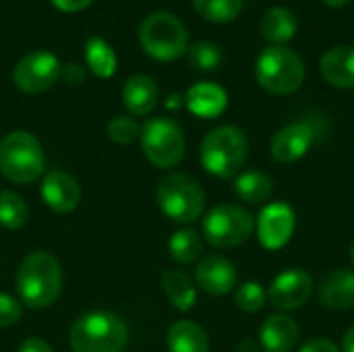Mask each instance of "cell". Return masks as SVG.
I'll use <instances>...</instances> for the list:
<instances>
[{
    "mask_svg": "<svg viewBox=\"0 0 354 352\" xmlns=\"http://www.w3.org/2000/svg\"><path fill=\"white\" fill-rule=\"evenodd\" d=\"M60 290L62 270L50 253L37 251L23 259L17 272V293L27 307L44 309L58 299Z\"/></svg>",
    "mask_w": 354,
    "mask_h": 352,
    "instance_id": "obj_1",
    "label": "cell"
},
{
    "mask_svg": "<svg viewBox=\"0 0 354 352\" xmlns=\"http://www.w3.org/2000/svg\"><path fill=\"white\" fill-rule=\"evenodd\" d=\"M129 340L124 322L110 311L81 315L71 330L73 352H122Z\"/></svg>",
    "mask_w": 354,
    "mask_h": 352,
    "instance_id": "obj_2",
    "label": "cell"
},
{
    "mask_svg": "<svg viewBox=\"0 0 354 352\" xmlns=\"http://www.w3.org/2000/svg\"><path fill=\"white\" fill-rule=\"evenodd\" d=\"M249 156V143L239 127L224 124L209 131L201 143L203 168L220 178H230L241 172Z\"/></svg>",
    "mask_w": 354,
    "mask_h": 352,
    "instance_id": "obj_3",
    "label": "cell"
},
{
    "mask_svg": "<svg viewBox=\"0 0 354 352\" xmlns=\"http://www.w3.org/2000/svg\"><path fill=\"white\" fill-rule=\"evenodd\" d=\"M44 168V149L31 133L12 131L0 141V172L10 183H33L41 176Z\"/></svg>",
    "mask_w": 354,
    "mask_h": 352,
    "instance_id": "obj_4",
    "label": "cell"
},
{
    "mask_svg": "<svg viewBox=\"0 0 354 352\" xmlns=\"http://www.w3.org/2000/svg\"><path fill=\"white\" fill-rule=\"evenodd\" d=\"M255 77L266 91L274 95H288L303 85L305 64L290 48L270 46L255 62Z\"/></svg>",
    "mask_w": 354,
    "mask_h": 352,
    "instance_id": "obj_5",
    "label": "cell"
},
{
    "mask_svg": "<svg viewBox=\"0 0 354 352\" xmlns=\"http://www.w3.org/2000/svg\"><path fill=\"white\" fill-rule=\"evenodd\" d=\"M139 41L145 54L160 62L180 58L189 48V33L183 21L170 12H153L139 27Z\"/></svg>",
    "mask_w": 354,
    "mask_h": 352,
    "instance_id": "obj_6",
    "label": "cell"
},
{
    "mask_svg": "<svg viewBox=\"0 0 354 352\" xmlns=\"http://www.w3.org/2000/svg\"><path fill=\"white\" fill-rule=\"evenodd\" d=\"M158 203L172 222L189 224L201 216L205 197L197 180H193L187 174L174 172L160 180Z\"/></svg>",
    "mask_w": 354,
    "mask_h": 352,
    "instance_id": "obj_7",
    "label": "cell"
},
{
    "mask_svg": "<svg viewBox=\"0 0 354 352\" xmlns=\"http://www.w3.org/2000/svg\"><path fill=\"white\" fill-rule=\"evenodd\" d=\"M145 158L158 168H172L185 156V133L172 118H151L141 127Z\"/></svg>",
    "mask_w": 354,
    "mask_h": 352,
    "instance_id": "obj_8",
    "label": "cell"
},
{
    "mask_svg": "<svg viewBox=\"0 0 354 352\" xmlns=\"http://www.w3.org/2000/svg\"><path fill=\"white\" fill-rule=\"evenodd\" d=\"M255 228L253 216L241 205L222 203L209 210L203 220V234L207 243L220 249H230L243 245Z\"/></svg>",
    "mask_w": 354,
    "mask_h": 352,
    "instance_id": "obj_9",
    "label": "cell"
},
{
    "mask_svg": "<svg viewBox=\"0 0 354 352\" xmlns=\"http://www.w3.org/2000/svg\"><path fill=\"white\" fill-rule=\"evenodd\" d=\"M60 71L62 66L54 54L37 50L17 62L12 71V81L25 93H44L60 79Z\"/></svg>",
    "mask_w": 354,
    "mask_h": 352,
    "instance_id": "obj_10",
    "label": "cell"
},
{
    "mask_svg": "<svg viewBox=\"0 0 354 352\" xmlns=\"http://www.w3.org/2000/svg\"><path fill=\"white\" fill-rule=\"evenodd\" d=\"M313 295V280L303 270H288L280 274L270 286V303L282 311H292L303 307Z\"/></svg>",
    "mask_w": 354,
    "mask_h": 352,
    "instance_id": "obj_11",
    "label": "cell"
},
{
    "mask_svg": "<svg viewBox=\"0 0 354 352\" xmlns=\"http://www.w3.org/2000/svg\"><path fill=\"white\" fill-rule=\"evenodd\" d=\"M295 230V212L284 203L268 205L257 220V234L266 249H280L284 247Z\"/></svg>",
    "mask_w": 354,
    "mask_h": 352,
    "instance_id": "obj_12",
    "label": "cell"
},
{
    "mask_svg": "<svg viewBox=\"0 0 354 352\" xmlns=\"http://www.w3.org/2000/svg\"><path fill=\"white\" fill-rule=\"evenodd\" d=\"M313 141H315V131L309 122H292L274 135L270 151L274 160L282 164H290L301 160L311 149Z\"/></svg>",
    "mask_w": 354,
    "mask_h": 352,
    "instance_id": "obj_13",
    "label": "cell"
},
{
    "mask_svg": "<svg viewBox=\"0 0 354 352\" xmlns=\"http://www.w3.org/2000/svg\"><path fill=\"white\" fill-rule=\"evenodd\" d=\"M41 197L44 203L58 212V214H66L73 212L79 201H81V187L77 183V178H73L66 172H50L44 183H41Z\"/></svg>",
    "mask_w": 354,
    "mask_h": 352,
    "instance_id": "obj_14",
    "label": "cell"
},
{
    "mask_svg": "<svg viewBox=\"0 0 354 352\" xmlns=\"http://www.w3.org/2000/svg\"><path fill=\"white\" fill-rule=\"evenodd\" d=\"M197 284L209 295H226L236 284V268L224 255H207L195 270Z\"/></svg>",
    "mask_w": 354,
    "mask_h": 352,
    "instance_id": "obj_15",
    "label": "cell"
},
{
    "mask_svg": "<svg viewBox=\"0 0 354 352\" xmlns=\"http://www.w3.org/2000/svg\"><path fill=\"white\" fill-rule=\"evenodd\" d=\"M319 71L324 79L342 89H354V48L338 46L324 54L319 62Z\"/></svg>",
    "mask_w": 354,
    "mask_h": 352,
    "instance_id": "obj_16",
    "label": "cell"
},
{
    "mask_svg": "<svg viewBox=\"0 0 354 352\" xmlns=\"http://www.w3.org/2000/svg\"><path fill=\"white\" fill-rule=\"evenodd\" d=\"M228 104V95L226 91L209 81L203 83H195L189 91H187V108L199 116V118H216L226 110Z\"/></svg>",
    "mask_w": 354,
    "mask_h": 352,
    "instance_id": "obj_17",
    "label": "cell"
},
{
    "mask_svg": "<svg viewBox=\"0 0 354 352\" xmlns=\"http://www.w3.org/2000/svg\"><path fill=\"white\" fill-rule=\"evenodd\" d=\"M124 108L135 116L149 114L158 104V85L147 75H133L122 85Z\"/></svg>",
    "mask_w": 354,
    "mask_h": 352,
    "instance_id": "obj_18",
    "label": "cell"
},
{
    "mask_svg": "<svg viewBox=\"0 0 354 352\" xmlns=\"http://www.w3.org/2000/svg\"><path fill=\"white\" fill-rule=\"evenodd\" d=\"M299 342V326L288 315H272L261 326V344L266 352H290Z\"/></svg>",
    "mask_w": 354,
    "mask_h": 352,
    "instance_id": "obj_19",
    "label": "cell"
},
{
    "mask_svg": "<svg viewBox=\"0 0 354 352\" xmlns=\"http://www.w3.org/2000/svg\"><path fill=\"white\" fill-rule=\"evenodd\" d=\"M319 301L330 309H353L354 272L338 270V272L330 274L319 288Z\"/></svg>",
    "mask_w": 354,
    "mask_h": 352,
    "instance_id": "obj_20",
    "label": "cell"
},
{
    "mask_svg": "<svg viewBox=\"0 0 354 352\" xmlns=\"http://www.w3.org/2000/svg\"><path fill=\"white\" fill-rule=\"evenodd\" d=\"M166 344L170 352H209V338L195 322H176L168 330Z\"/></svg>",
    "mask_w": 354,
    "mask_h": 352,
    "instance_id": "obj_21",
    "label": "cell"
},
{
    "mask_svg": "<svg viewBox=\"0 0 354 352\" xmlns=\"http://www.w3.org/2000/svg\"><path fill=\"white\" fill-rule=\"evenodd\" d=\"M299 21L286 6H272L261 19V33L274 46H282L297 35Z\"/></svg>",
    "mask_w": 354,
    "mask_h": 352,
    "instance_id": "obj_22",
    "label": "cell"
},
{
    "mask_svg": "<svg viewBox=\"0 0 354 352\" xmlns=\"http://www.w3.org/2000/svg\"><path fill=\"white\" fill-rule=\"evenodd\" d=\"M162 288L168 297V301L180 309V311H189L195 305V286L191 282V278L185 272L178 270H168L162 274Z\"/></svg>",
    "mask_w": 354,
    "mask_h": 352,
    "instance_id": "obj_23",
    "label": "cell"
},
{
    "mask_svg": "<svg viewBox=\"0 0 354 352\" xmlns=\"http://www.w3.org/2000/svg\"><path fill=\"white\" fill-rule=\"evenodd\" d=\"M85 62L100 79H110L116 73V52L102 37H91L85 44Z\"/></svg>",
    "mask_w": 354,
    "mask_h": 352,
    "instance_id": "obj_24",
    "label": "cell"
},
{
    "mask_svg": "<svg viewBox=\"0 0 354 352\" xmlns=\"http://www.w3.org/2000/svg\"><path fill=\"white\" fill-rule=\"evenodd\" d=\"M234 193L243 199V201H247V203H251V205H259V203H266L270 197H272V193H274V183H272V178L268 176V174H263V172H245V174H241L239 178H236V183H234Z\"/></svg>",
    "mask_w": 354,
    "mask_h": 352,
    "instance_id": "obj_25",
    "label": "cell"
},
{
    "mask_svg": "<svg viewBox=\"0 0 354 352\" xmlns=\"http://www.w3.org/2000/svg\"><path fill=\"white\" fill-rule=\"evenodd\" d=\"M201 237L199 232L191 230V228H183L178 232L172 234L168 249H170V257L178 263H193L199 255H201Z\"/></svg>",
    "mask_w": 354,
    "mask_h": 352,
    "instance_id": "obj_26",
    "label": "cell"
},
{
    "mask_svg": "<svg viewBox=\"0 0 354 352\" xmlns=\"http://www.w3.org/2000/svg\"><path fill=\"white\" fill-rule=\"evenodd\" d=\"M29 220V207L21 195L12 191L0 193V224L8 230H19Z\"/></svg>",
    "mask_w": 354,
    "mask_h": 352,
    "instance_id": "obj_27",
    "label": "cell"
},
{
    "mask_svg": "<svg viewBox=\"0 0 354 352\" xmlns=\"http://www.w3.org/2000/svg\"><path fill=\"white\" fill-rule=\"evenodd\" d=\"M193 6L212 23H228L241 15L243 0H193Z\"/></svg>",
    "mask_w": 354,
    "mask_h": 352,
    "instance_id": "obj_28",
    "label": "cell"
},
{
    "mask_svg": "<svg viewBox=\"0 0 354 352\" xmlns=\"http://www.w3.org/2000/svg\"><path fill=\"white\" fill-rule=\"evenodd\" d=\"M189 64L195 71H216L222 64V52L212 41H197L189 48Z\"/></svg>",
    "mask_w": 354,
    "mask_h": 352,
    "instance_id": "obj_29",
    "label": "cell"
},
{
    "mask_svg": "<svg viewBox=\"0 0 354 352\" xmlns=\"http://www.w3.org/2000/svg\"><path fill=\"white\" fill-rule=\"evenodd\" d=\"M266 301H268V295L261 288V284H257V282H245L234 295L236 307L243 309L245 313H255V311L263 309Z\"/></svg>",
    "mask_w": 354,
    "mask_h": 352,
    "instance_id": "obj_30",
    "label": "cell"
},
{
    "mask_svg": "<svg viewBox=\"0 0 354 352\" xmlns=\"http://www.w3.org/2000/svg\"><path fill=\"white\" fill-rule=\"evenodd\" d=\"M141 135L139 124L129 116H114L108 122V137L118 145H129Z\"/></svg>",
    "mask_w": 354,
    "mask_h": 352,
    "instance_id": "obj_31",
    "label": "cell"
},
{
    "mask_svg": "<svg viewBox=\"0 0 354 352\" xmlns=\"http://www.w3.org/2000/svg\"><path fill=\"white\" fill-rule=\"evenodd\" d=\"M21 317V305L15 297L0 293V328H8L17 324Z\"/></svg>",
    "mask_w": 354,
    "mask_h": 352,
    "instance_id": "obj_32",
    "label": "cell"
},
{
    "mask_svg": "<svg viewBox=\"0 0 354 352\" xmlns=\"http://www.w3.org/2000/svg\"><path fill=\"white\" fill-rule=\"evenodd\" d=\"M60 77H64L68 83L77 85V83H81V81L85 79V71H83V66H81V64L71 62V64H66V66L60 71Z\"/></svg>",
    "mask_w": 354,
    "mask_h": 352,
    "instance_id": "obj_33",
    "label": "cell"
},
{
    "mask_svg": "<svg viewBox=\"0 0 354 352\" xmlns=\"http://www.w3.org/2000/svg\"><path fill=\"white\" fill-rule=\"evenodd\" d=\"M93 0H52V4L62 12H79L87 8Z\"/></svg>",
    "mask_w": 354,
    "mask_h": 352,
    "instance_id": "obj_34",
    "label": "cell"
},
{
    "mask_svg": "<svg viewBox=\"0 0 354 352\" xmlns=\"http://www.w3.org/2000/svg\"><path fill=\"white\" fill-rule=\"evenodd\" d=\"M301 352H340V349L334 344V342H330V340H324V338H317V340H311V342H307Z\"/></svg>",
    "mask_w": 354,
    "mask_h": 352,
    "instance_id": "obj_35",
    "label": "cell"
},
{
    "mask_svg": "<svg viewBox=\"0 0 354 352\" xmlns=\"http://www.w3.org/2000/svg\"><path fill=\"white\" fill-rule=\"evenodd\" d=\"M19 352H54L52 346L39 338H27L21 346H19Z\"/></svg>",
    "mask_w": 354,
    "mask_h": 352,
    "instance_id": "obj_36",
    "label": "cell"
},
{
    "mask_svg": "<svg viewBox=\"0 0 354 352\" xmlns=\"http://www.w3.org/2000/svg\"><path fill=\"white\" fill-rule=\"evenodd\" d=\"M342 349L344 352H354V326L344 334V340H342Z\"/></svg>",
    "mask_w": 354,
    "mask_h": 352,
    "instance_id": "obj_37",
    "label": "cell"
},
{
    "mask_svg": "<svg viewBox=\"0 0 354 352\" xmlns=\"http://www.w3.org/2000/svg\"><path fill=\"white\" fill-rule=\"evenodd\" d=\"M328 6H344V4H348L351 0H324Z\"/></svg>",
    "mask_w": 354,
    "mask_h": 352,
    "instance_id": "obj_38",
    "label": "cell"
},
{
    "mask_svg": "<svg viewBox=\"0 0 354 352\" xmlns=\"http://www.w3.org/2000/svg\"><path fill=\"white\" fill-rule=\"evenodd\" d=\"M351 257H353V263H354V243H353V251H351Z\"/></svg>",
    "mask_w": 354,
    "mask_h": 352,
    "instance_id": "obj_39",
    "label": "cell"
}]
</instances>
